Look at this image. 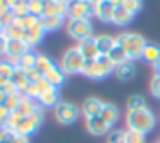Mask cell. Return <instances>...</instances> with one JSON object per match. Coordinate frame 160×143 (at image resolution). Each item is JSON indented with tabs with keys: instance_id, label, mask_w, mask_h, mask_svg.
I'll use <instances>...</instances> for the list:
<instances>
[{
	"instance_id": "53",
	"label": "cell",
	"mask_w": 160,
	"mask_h": 143,
	"mask_svg": "<svg viewBox=\"0 0 160 143\" xmlns=\"http://www.w3.org/2000/svg\"><path fill=\"white\" fill-rule=\"evenodd\" d=\"M42 2H50V0H42Z\"/></svg>"
},
{
	"instance_id": "10",
	"label": "cell",
	"mask_w": 160,
	"mask_h": 143,
	"mask_svg": "<svg viewBox=\"0 0 160 143\" xmlns=\"http://www.w3.org/2000/svg\"><path fill=\"white\" fill-rule=\"evenodd\" d=\"M76 47H78V50L81 52V55L84 57V60H86V62L95 60V59H98V57H100V52H98L97 42H95V36H91V38H88V40L79 42Z\"/></svg>"
},
{
	"instance_id": "44",
	"label": "cell",
	"mask_w": 160,
	"mask_h": 143,
	"mask_svg": "<svg viewBox=\"0 0 160 143\" xmlns=\"http://www.w3.org/2000/svg\"><path fill=\"white\" fill-rule=\"evenodd\" d=\"M5 49H7V38L4 35H0V57L5 55Z\"/></svg>"
},
{
	"instance_id": "46",
	"label": "cell",
	"mask_w": 160,
	"mask_h": 143,
	"mask_svg": "<svg viewBox=\"0 0 160 143\" xmlns=\"http://www.w3.org/2000/svg\"><path fill=\"white\" fill-rule=\"evenodd\" d=\"M16 143H29V138H26V136H19V135H18V140H16Z\"/></svg>"
},
{
	"instance_id": "28",
	"label": "cell",
	"mask_w": 160,
	"mask_h": 143,
	"mask_svg": "<svg viewBox=\"0 0 160 143\" xmlns=\"http://www.w3.org/2000/svg\"><path fill=\"white\" fill-rule=\"evenodd\" d=\"M4 36L7 40H22V36H24V29L19 26L18 21H12L11 24L4 29Z\"/></svg>"
},
{
	"instance_id": "54",
	"label": "cell",
	"mask_w": 160,
	"mask_h": 143,
	"mask_svg": "<svg viewBox=\"0 0 160 143\" xmlns=\"http://www.w3.org/2000/svg\"><path fill=\"white\" fill-rule=\"evenodd\" d=\"M158 143H160V141H158Z\"/></svg>"
},
{
	"instance_id": "33",
	"label": "cell",
	"mask_w": 160,
	"mask_h": 143,
	"mask_svg": "<svg viewBox=\"0 0 160 143\" xmlns=\"http://www.w3.org/2000/svg\"><path fill=\"white\" fill-rule=\"evenodd\" d=\"M28 11H29V14H31V16L43 18L45 2H42V0H28Z\"/></svg>"
},
{
	"instance_id": "29",
	"label": "cell",
	"mask_w": 160,
	"mask_h": 143,
	"mask_svg": "<svg viewBox=\"0 0 160 143\" xmlns=\"http://www.w3.org/2000/svg\"><path fill=\"white\" fill-rule=\"evenodd\" d=\"M146 100L141 97V95H132V97L128 98L126 102V109L128 112H134V110H141V109H146Z\"/></svg>"
},
{
	"instance_id": "30",
	"label": "cell",
	"mask_w": 160,
	"mask_h": 143,
	"mask_svg": "<svg viewBox=\"0 0 160 143\" xmlns=\"http://www.w3.org/2000/svg\"><path fill=\"white\" fill-rule=\"evenodd\" d=\"M107 57L110 59V62L114 64V66H119V64H122V62H126V60H128V57H126L124 50H122L119 45H115L114 49H112L110 52L107 54Z\"/></svg>"
},
{
	"instance_id": "45",
	"label": "cell",
	"mask_w": 160,
	"mask_h": 143,
	"mask_svg": "<svg viewBox=\"0 0 160 143\" xmlns=\"http://www.w3.org/2000/svg\"><path fill=\"white\" fill-rule=\"evenodd\" d=\"M5 100H7V93L5 91H0V107H4Z\"/></svg>"
},
{
	"instance_id": "52",
	"label": "cell",
	"mask_w": 160,
	"mask_h": 143,
	"mask_svg": "<svg viewBox=\"0 0 160 143\" xmlns=\"http://www.w3.org/2000/svg\"><path fill=\"white\" fill-rule=\"evenodd\" d=\"M55 2H62V4H67L69 0H55Z\"/></svg>"
},
{
	"instance_id": "21",
	"label": "cell",
	"mask_w": 160,
	"mask_h": 143,
	"mask_svg": "<svg viewBox=\"0 0 160 143\" xmlns=\"http://www.w3.org/2000/svg\"><path fill=\"white\" fill-rule=\"evenodd\" d=\"M95 42H97L100 55H107V54L115 47V36H110V35H105L103 33V35L95 36Z\"/></svg>"
},
{
	"instance_id": "22",
	"label": "cell",
	"mask_w": 160,
	"mask_h": 143,
	"mask_svg": "<svg viewBox=\"0 0 160 143\" xmlns=\"http://www.w3.org/2000/svg\"><path fill=\"white\" fill-rule=\"evenodd\" d=\"M11 83L14 84L16 88H18L21 93H26V90L29 88V84H31V81L28 79V76H26V73L22 69H19V67H16L14 74H12L11 78Z\"/></svg>"
},
{
	"instance_id": "48",
	"label": "cell",
	"mask_w": 160,
	"mask_h": 143,
	"mask_svg": "<svg viewBox=\"0 0 160 143\" xmlns=\"http://www.w3.org/2000/svg\"><path fill=\"white\" fill-rule=\"evenodd\" d=\"M155 73H158V74H160V59L157 60V64H155Z\"/></svg>"
},
{
	"instance_id": "43",
	"label": "cell",
	"mask_w": 160,
	"mask_h": 143,
	"mask_svg": "<svg viewBox=\"0 0 160 143\" xmlns=\"http://www.w3.org/2000/svg\"><path fill=\"white\" fill-rule=\"evenodd\" d=\"M24 4H28V0H7V7L11 9V11H14L16 7L24 5Z\"/></svg>"
},
{
	"instance_id": "3",
	"label": "cell",
	"mask_w": 160,
	"mask_h": 143,
	"mask_svg": "<svg viewBox=\"0 0 160 143\" xmlns=\"http://www.w3.org/2000/svg\"><path fill=\"white\" fill-rule=\"evenodd\" d=\"M114 69L115 66L110 62V59L107 55H100L98 59L84 64V69L81 74L90 78V79H105L107 76H110L114 73Z\"/></svg>"
},
{
	"instance_id": "40",
	"label": "cell",
	"mask_w": 160,
	"mask_h": 143,
	"mask_svg": "<svg viewBox=\"0 0 160 143\" xmlns=\"http://www.w3.org/2000/svg\"><path fill=\"white\" fill-rule=\"evenodd\" d=\"M9 119H11V112L5 107H0V129H4L9 126Z\"/></svg>"
},
{
	"instance_id": "35",
	"label": "cell",
	"mask_w": 160,
	"mask_h": 143,
	"mask_svg": "<svg viewBox=\"0 0 160 143\" xmlns=\"http://www.w3.org/2000/svg\"><path fill=\"white\" fill-rule=\"evenodd\" d=\"M14 21H18L19 26H21L22 29H31V28H35V26L40 24V18L31 16V14L26 16V18H22V19H14Z\"/></svg>"
},
{
	"instance_id": "2",
	"label": "cell",
	"mask_w": 160,
	"mask_h": 143,
	"mask_svg": "<svg viewBox=\"0 0 160 143\" xmlns=\"http://www.w3.org/2000/svg\"><path fill=\"white\" fill-rule=\"evenodd\" d=\"M126 124H128V129H131V131L148 135L155 129L157 119H155V114L146 107V109H141V110L128 112L126 114Z\"/></svg>"
},
{
	"instance_id": "39",
	"label": "cell",
	"mask_w": 160,
	"mask_h": 143,
	"mask_svg": "<svg viewBox=\"0 0 160 143\" xmlns=\"http://www.w3.org/2000/svg\"><path fill=\"white\" fill-rule=\"evenodd\" d=\"M150 93L153 95L155 98H160V74L155 73L150 81Z\"/></svg>"
},
{
	"instance_id": "37",
	"label": "cell",
	"mask_w": 160,
	"mask_h": 143,
	"mask_svg": "<svg viewBox=\"0 0 160 143\" xmlns=\"http://www.w3.org/2000/svg\"><path fill=\"white\" fill-rule=\"evenodd\" d=\"M146 135H141L138 131H131V129H126V143H145Z\"/></svg>"
},
{
	"instance_id": "20",
	"label": "cell",
	"mask_w": 160,
	"mask_h": 143,
	"mask_svg": "<svg viewBox=\"0 0 160 143\" xmlns=\"http://www.w3.org/2000/svg\"><path fill=\"white\" fill-rule=\"evenodd\" d=\"M50 86H52V84H50L45 78H40L38 81H35V83L29 84V88L26 90V95H28L29 98H33V100H38L40 95H42L43 91H47Z\"/></svg>"
},
{
	"instance_id": "7",
	"label": "cell",
	"mask_w": 160,
	"mask_h": 143,
	"mask_svg": "<svg viewBox=\"0 0 160 143\" xmlns=\"http://www.w3.org/2000/svg\"><path fill=\"white\" fill-rule=\"evenodd\" d=\"M95 16V7L86 0H69L67 2V19H88Z\"/></svg>"
},
{
	"instance_id": "15",
	"label": "cell",
	"mask_w": 160,
	"mask_h": 143,
	"mask_svg": "<svg viewBox=\"0 0 160 143\" xmlns=\"http://www.w3.org/2000/svg\"><path fill=\"white\" fill-rule=\"evenodd\" d=\"M43 36H45V29L42 28V24H38V26H35V28H31V29H24L22 42L31 49V47H36L40 42H42Z\"/></svg>"
},
{
	"instance_id": "14",
	"label": "cell",
	"mask_w": 160,
	"mask_h": 143,
	"mask_svg": "<svg viewBox=\"0 0 160 143\" xmlns=\"http://www.w3.org/2000/svg\"><path fill=\"white\" fill-rule=\"evenodd\" d=\"M100 117L105 121V124H108L110 128H114V126L117 124L119 117H121V112H119V109L115 107L114 104L105 102L103 107H102V110H100Z\"/></svg>"
},
{
	"instance_id": "27",
	"label": "cell",
	"mask_w": 160,
	"mask_h": 143,
	"mask_svg": "<svg viewBox=\"0 0 160 143\" xmlns=\"http://www.w3.org/2000/svg\"><path fill=\"white\" fill-rule=\"evenodd\" d=\"M36 57H38V54L31 52V50H29V52H26L24 55L18 60V67H19V69H22V71L35 69V67H36Z\"/></svg>"
},
{
	"instance_id": "13",
	"label": "cell",
	"mask_w": 160,
	"mask_h": 143,
	"mask_svg": "<svg viewBox=\"0 0 160 143\" xmlns=\"http://www.w3.org/2000/svg\"><path fill=\"white\" fill-rule=\"evenodd\" d=\"M38 105L42 109H53L57 104H59V88L55 86H50L47 91H43L42 95L38 97Z\"/></svg>"
},
{
	"instance_id": "25",
	"label": "cell",
	"mask_w": 160,
	"mask_h": 143,
	"mask_svg": "<svg viewBox=\"0 0 160 143\" xmlns=\"http://www.w3.org/2000/svg\"><path fill=\"white\" fill-rule=\"evenodd\" d=\"M134 19V16L131 14L129 11H126L122 5H119V7H115V12H114V19H112V23H114L115 26H128L129 23Z\"/></svg>"
},
{
	"instance_id": "51",
	"label": "cell",
	"mask_w": 160,
	"mask_h": 143,
	"mask_svg": "<svg viewBox=\"0 0 160 143\" xmlns=\"http://www.w3.org/2000/svg\"><path fill=\"white\" fill-rule=\"evenodd\" d=\"M4 29H5V26L2 24V21H0V35H4Z\"/></svg>"
},
{
	"instance_id": "5",
	"label": "cell",
	"mask_w": 160,
	"mask_h": 143,
	"mask_svg": "<svg viewBox=\"0 0 160 143\" xmlns=\"http://www.w3.org/2000/svg\"><path fill=\"white\" fill-rule=\"evenodd\" d=\"M81 115V109L78 105H74L72 102H59V104L53 107V117L59 124L69 126L79 119Z\"/></svg>"
},
{
	"instance_id": "4",
	"label": "cell",
	"mask_w": 160,
	"mask_h": 143,
	"mask_svg": "<svg viewBox=\"0 0 160 143\" xmlns=\"http://www.w3.org/2000/svg\"><path fill=\"white\" fill-rule=\"evenodd\" d=\"M84 57L78 50V47H71L64 52L62 59H60V69L66 74H81L84 69Z\"/></svg>"
},
{
	"instance_id": "38",
	"label": "cell",
	"mask_w": 160,
	"mask_h": 143,
	"mask_svg": "<svg viewBox=\"0 0 160 143\" xmlns=\"http://www.w3.org/2000/svg\"><path fill=\"white\" fill-rule=\"evenodd\" d=\"M16 140H18V135L12 129L9 128L0 129V143H16Z\"/></svg>"
},
{
	"instance_id": "17",
	"label": "cell",
	"mask_w": 160,
	"mask_h": 143,
	"mask_svg": "<svg viewBox=\"0 0 160 143\" xmlns=\"http://www.w3.org/2000/svg\"><path fill=\"white\" fill-rule=\"evenodd\" d=\"M38 128H40V126L36 124L31 117H22V121L16 126L14 133H16V135H19V136H26V138H29L31 135H35V133L38 131Z\"/></svg>"
},
{
	"instance_id": "9",
	"label": "cell",
	"mask_w": 160,
	"mask_h": 143,
	"mask_svg": "<svg viewBox=\"0 0 160 143\" xmlns=\"http://www.w3.org/2000/svg\"><path fill=\"white\" fill-rule=\"evenodd\" d=\"M84 128H86V131L90 133L91 136H105L112 131V128L108 124H105V121L100 115L84 119Z\"/></svg>"
},
{
	"instance_id": "26",
	"label": "cell",
	"mask_w": 160,
	"mask_h": 143,
	"mask_svg": "<svg viewBox=\"0 0 160 143\" xmlns=\"http://www.w3.org/2000/svg\"><path fill=\"white\" fill-rule=\"evenodd\" d=\"M66 76H67V74L64 73L62 69H60V66H57V67H53V69L50 71L48 74H47V76H45V79L48 81V83L52 84V86L59 88L60 84H62L64 81H66Z\"/></svg>"
},
{
	"instance_id": "12",
	"label": "cell",
	"mask_w": 160,
	"mask_h": 143,
	"mask_svg": "<svg viewBox=\"0 0 160 143\" xmlns=\"http://www.w3.org/2000/svg\"><path fill=\"white\" fill-rule=\"evenodd\" d=\"M95 7V18L102 23H112L114 19V12H115V5H112L107 0H102L100 4L93 5Z\"/></svg>"
},
{
	"instance_id": "42",
	"label": "cell",
	"mask_w": 160,
	"mask_h": 143,
	"mask_svg": "<svg viewBox=\"0 0 160 143\" xmlns=\"http://www.w3.org/2000/svg\"><path fill=\"white\" fill-rule=\"evenodd\" d=\"M29 117H31V119H33V121H35L38 126H42V122H43V109L38 105V107H36L35 110L31 112V115H29Z\"/></svg>"
},
{
	"instance_id": "16",
	"label": "cell",
	"mask_w": 160,
	"mask_h": 143,
	"mask_svg": "<svg viewBox=\"0 0 160 143\" xmlns=\"http://www.w3.org/2000/svg\"><path fill=\"white\" fill-rule=\"evenodd\" d=\"M114 74H115V78L121 79V81H129V79H132L134 74H136V66L131 62V60H126V62L115 66Z\"/></svg>"
},
{
	"instance_id": "23",
	"label": "cell",
	"mask_w": 160,
	"mask_h": 143,
	"mask_svg": "<svg viewBox=\"0 0 160 143\" xmlns=\"http://www.w3.org/2000/svg\"><path fill=\"white\" fill-rule=\"evenodd\" d=\"M53 67H57L55 60L50 59L48 55H43V54H38V57H36V67L35 69L38 71L40 74H42L43 78L47 76V74L50 73V71L53 69Z\"/></svg>"
},
{
	"instance_id": "1",
	"label": "cell",
	"mask_w": 160,
	"mask_h": 143,
	"mask_svg": "<svg viewBox=\"0 0 160 143\" xmlns=\"http://www.w3.org/2000/svg\"><path fill=\"white\" fill-rule=\"evenodd\" d=\"M146 40L138 33H121L115 36V45H119L124 50L128 60H136L143 57V50L146 47Z\"/></svg>"
},
{
	"instance_id": "47",
	"label": "cell",
	"mask_w": 160,
	"mask_h": 143,
	"mask_svg": "<svg viewBox=\"0 0 160 143\" xmlns=\"http://www.w3.org/2000/svg\"><path fill=\"white\" fill-rule=\"evenodd\" d=\"M107 2H110V4L115 5V7H119V5L122 4V0H107Z\"/></svg>"
},
{
	"instance_id": "32",
	"label": "cell",
	"mask_w": 160,
	"mask_h": 143,
	"mask_svg": "<svg viewBox=\"0 0 160 143\" xmlns=\"http://www.w3.org/2000/svg\"><path fill=\"white\" fill-rule=\"evenodd\" d=\"M22 102V93H16V95H7V100H5L4 107L7 109L9 112H16L19 109V105H21Z\"/></svg>"
},
{
	"instance_id": "34",
	"label": "cell",
	"mask_w": 160,
	"mask_h": 143,
	"mask_svg": "<svg viewBox=\"0 0 160 143\" xmlns=\"http://www.w3.org/2000/svg\"><path fill=\"white\" fill-rule=\"evenodd\" d=\"M121 5L126 9V11L131 12L132 16H136L143 9V2H141V0H122Z\"/></svg>"
},
{
	"instance_id": "24",
	"label": "cell",
	"mask_w": 160,
	"mask_h": 143,
	"mask_svg": "<svg viewBox=\"0 0 160 143\" xmlns=\"http://www.w3.org/2000/svg\"><path fill=\"white\" fill-rule=\"evenodd\" d=\"M145 62L148 64H153L155 66L157 60L160 59V45H157V43H146L145 50H143V57H141Z\"/></svg>"
},
{
	"instance_id": "31",
	"label": "cell",
	"mask_w": 160,
	"mask_h": 143,
	"mask_svg": "<svg viewBox=\"0 0 160 143\" xmlns=\"http://www.w3.org/2000/svg\"><path fill=\"white\" fill-rule=\"evenodd\" d=\"M16 67H18V66H16V64H12L11 60L0 59V78H5V79L11 81V78H12V74H14Z\"/></svg>"
},
{
	"instance_id": "36",
	"label": "cell",
	"mask_w": 160,
	"mask_h": 143,
	"mask_svg": "<svg viewBox=\"0 0 160 143\" xmlns=\"http://www.w3.org/2000/svg\"><path fill=\"white\" fill-rule=\"evenodd\" d=\"M107 143H126V131L124 129H114L107 135Z\"/></svg>"
},
{
	"instance_id": "11",
	"label": "cell",
	"mask_w": 160,
	"mask_h": 143,
	"mask_svg": "<svg viewBox=\"0 0 160 143\" xmlns=\"http://www.w3.org/2000/svg\"><path fill=\"white\" fill-rule=\"evenodd\" d=\"M105 102H102L100 98L97 97H88L86 100L83 102V105H81V114H83L84 119H90V117H97V115H100V110L102 107H103Z\"/></svg>"
},
{
	"instance_id": "41",
	"label": "cell",
	"mask_w": 160,
	"mask_h": 143,
	"mask_svg": "<svg viewBox=\"0 0 160 143\" xmlns=\"http://www.w3.org/2000/svg\"><path fill=\"white\" fill-rule=\"evenodd\" d=\"M12 14H14V19H22V18H26V16H29L28 4H24V5H19V7H16L14 11H12Z\"/></svg>"
},
{
	"instance_id": "50",
	"label": "cell",
	"mask_w": 160,
	"mask_h": 143,
	"mask_svg": "<svg viewBox=\"0 0 160 143\" xmlns=\"http://www.w3.org/2000/svg\"><path fill=\"white\" fill-rule=\"evenodd\" d=\"M0 7H7V0H0Z\"/></svg>"
},
{
	"instance_id": "18",
	"label": "cell",
	"mask_w": 160,
	"mask_h": 143,
	"mask_svg": "<svg viewBox=\"0 0 160 143\" xmlns=\"http://www.w3.org/2000/svg\"><path fill=\"white\" fill-rule=\"evenodd\" d=\"M40 24L45 29V33L48 31H57L66 24V18H60V16H43L40 18Z\"/></svg>"
},
{
	"instance_id": "8",
	"label": "cell",
	"mask_w": 160,
	"mask_h": 143,
	"mask_svg": "<svg viewBox=\"0 0 160 143\" xmlns=\"http://www.w3.org/2000/svg\"><path fill=\"white\" fill-rule=\"evenodd\" d=\"M29 52V47L22 40H7V49H5V59L11 60L12 64L18 66V60Z\"/></svg>"
},
{
	"instance_id": "19",
	"label": "cell",
	"mask_w": 160,
	"mask_h": 143,
	"mask_svg": "<svg viewBox=\"0 0 160 143\" xmlns=\"http://www.w3.org/2000/svg\"><path fill=\"white\" fill-rule=\"evenodd\" d=\"M43 16H60V18H67V4L55 2V0L45 2V11H43Z\"/></svg>"
},
{
	"instance_id": "49",
	"label": "cell",
	"mask_w": 160,
	"mask_h": 143,
	"mask_svg": "<svg viewBox=\"0 0 160 143\" xmlns=\"http://www.w3.org/2000/svg\"><path fill=\"white\" fill-rule=\"evenodd\" d=\"M88 4H91V5H97V4H100L102 0H86Z\"/></svg>"
},
{
	"instance_id": "6",
	"label": "cell",
	"mask_w": 160,
	"mask_h": 143,
	"mask_svg": "<svg viewBox=\"0 0 160 143\" xmlns=\"http://www.w3.org/2000/svg\"><path fill=\"white\" fill-rule=\"evenodd\" d=\"M66 31L78 43L93 36V24L88 19H67Z\"/></svg>"
}]
</instances>
